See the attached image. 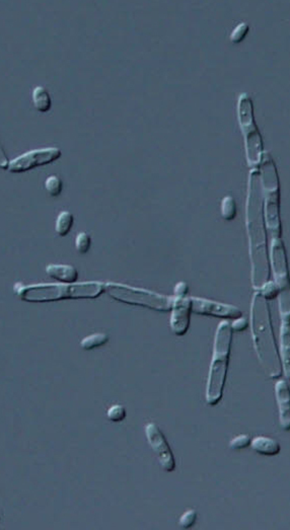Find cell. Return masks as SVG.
Instances as JSON below:
<instances>
[{"instance_id": "cell-1", "label": "cell", "mask_w": 290, "mask_h": 530, "mask_svg": "<svg viewBox=\"0 0 290 530\" xmlns=\"http://www.w3.org/2000/svg\"><path fill=\"white\" fill-rule=\"evenodd\" d=\"M246 229L251 263V285L255 291L271 280L269 242L264 211V195L259 169L249 173L246 201Z\"/></svg>"}, {"instance_id": "cell-2", "label": "cell", "mask_w": 290, "mask_h": 530, "mask_svg": "<svg viewBox=\"0 0 290 530\" xmlns=\"http://www.w3.org/2000/svg\"><path fill=\"white\" fill-rule=\"evenodd\" d=\"M250 326L256 355L264 372L271 379H280L283 370L269 301L259 291H255L251 300Z\"/></svg>"}, {"instance_id": "cell-3", "label": "cell", "mask_w": 290, "mask_h": 530, "mask_svg": "<svg viewBox=\"0 0 290 530\" xmlns=\"http://www.w3.org/2000/svg\"><path fill=\"white\" fill-rule=\"evenodd\" d=\"M14 291L23 301L45 304L68 299H94L105 293V284L83 282L23 285L19 283L14 286Z\"/></svg>"}, {"instance_id": "cell-4", "label": "cell", "mask_w": 290, "mask_h": 530, "mask_svg": "<svg viewBox=\"0 0 290 530\" xmlns=\"http://www.w3.org/2000/svg\"><path fill=\"white\" fill-rule=\"evenodd\" d=\"M233 336L231 323L221 321L214 337V352L206 383L205 399L209 405H218L222 400L231 359Z\"/></svg>"}, {"instance_id": "cell-5", "label": "cell", "mask_w": 290, "mask_h": 530, "mask_svg": "<svg viewBox=\"0 0 290 530\" xmlns=\"http://www.w3.org/2000/svg\"><path fill=\"white\" fill-rule=\"evenodd\" d=\"M264 195V211L270 240L282 238L281 191L276 164L269 152H264L259 167Z\"/></svg>"}, {"instance_id": "cell-6", "label": "cell", "mask_w": 290, "mask_h": 530, "mask_svg": "<svg viewBox=\"0 0 290 530\" xmlns=\"http://www.w3.org/2000/svg\"><path fill=\"white\" fill-rule=\"evenodd\" d=\"M238 119L244 135L247 162L251 169H259L264 154L261 133L256 123L254 105L250 94L244 92L238 100Z\"/></svg>"}, {"instance_id": "cell-7", "label": "cell", "mask_w": 290, "mask_h": 530, "mask_svg": "<svg viewBox=\"0 0 290 530\" xmlns=\"http://www.w3.org/2000/svg\"><path fill=\"white\" fill-rule=\"evenodd\" d=\"M105 293L114 300L129 304L141 306L148 310L167 312L174 306V296L163 295L145 289L136 288L120 283H106Z\"/></svg>"}, {"instance_id": "cell-8", "label": "cell", "mask_w": 290, "mask_h": 530, "mask_svg": "<svg viewBox=\"0 0 290 530\" xmlns=\"http://www.w3.org/2000/svg\"><path fill=\"white\" fill-rule=\"evenodd\" d=\"M269 252L273 280L280 290L277 297L279 312L290 315V271L283 238L270 240Z\"/></svg>"}, {"instance_id": "cell-9", "label": "cell", "mask_w": 290, "mask_h": 530, "mask_svg": "<svg viewBox=\"0 0 290 530\" xmlns=\"http://www.w3.org/2000/svg\"><path fill=\"white\" fill-rule=\"evenodd\" d=\"M62 152L57 147L41 148L21 154L10 162L8 171L12 173H25L39 167L52 164L61 158Z\"/></svg>"}, {"instance_id": "cell-10", "label": "cell", "mask_w": 290, "mask_h": 530, "mask_svg": "<svg viewBox=\"0 0 290 530\" xmlns=\"http://www.w3.org/2000/svg\"><path fill=\"white\" fill-rule=\"evenodd\" d=\"M145 431L146 439L152 449L154 450V454L158 457V463L163 471L167 473L175 471V456L160 427L156 423L149 422L145 425Z\"/></svg>"}, {"instance_id": "cell-11", "label": "cell", "mask_w": 290, "mask_h": 530, "mask_svg": "<svg viewBox=\"0 0 290 530\" xmlns=\"http://www.w3.org/2000/svg\"><path fill=\"white\" fill-rule=\"evenodd\" d=\"M192 298V311L196 315L218 317L225 321L238 319L242 315V311L238 306L206 299V298Z\"/></svg>"}, {"instance_id": "cell-12", "label": "cell", "mask_w": 290, "mask_h": 530, "mask_svg": "<svg viewBox=\"0 0 290 530\" xmlns=\"http://www.w3.org/2000/svg\"><path fill=\"white\" fill-rule=\"evenodd\" d=\"M192 298L189 296L176 297L174 296V306L171 310L172 332L178 337H183L187 334L190 328L191 315H192Z\"/></svg>"}, {"instance_id": "cell-13", "label": "cell", "mask_w": 290, "mask_h": 530, "mask_svg": "<svg viewBox=\"0 0 290 530\" xmlns=\"http://www.w3.org/2000/svg\"><path fill=\"white\" fill-rule=\"evenodd\" d=\"M275 399L278 405L279 423L282 430L290 431V385L287 379H278L275 383Z\"/></svg>"}, {"instance_id": "cell-14", "label": "cell", "mask_w": 290, "mask_h": 530, "mask_svg": "<svg viewBox=\"0 0 290 530\" xmlns=\"http://www.w3.org/2000/svg\"><path fill=\"white\" fill-rule=\"evenodd\" d=\"M279 354L283 375L290 383V321H281Z\"/></svg>"}, {"instance_id": "cell-15", "label": "cell", "mask_w": 290, "mask_h": 530, "mask_svg": "<svg viewBox=\"0 0 290 530\" xmlns=\"http://www.w3.org/2000/svg\"><path fill=\"white\" fill-rule=\"evenodd\" d=\"M46 274L50 278L62 283H76L79 280V271L72 265L63 264H49L47 265Z\"/></svg>"}, {"instance_id": "cell-16", "label": "cell", "mask_w": 290, "mask_h": 530, "mask_svg": "<svg viewBox=\"0 0 290 530\" xmlns=\"http://www.w3.org/2000/svg\"><path fill=\"white\" fill-rule=\"evenodd\" d=\"M251 447L258 454L265 456H278L281 452L280 443L271 437H255L251 441Z\"/></svg>"}, {"instance_id": "cell-17", "label": "cell", "mask_w": 290, "mask_h": 530, "mask_svg": "<svg viewBox=\"0 0 290 530\" xmlns=\"http://www.w3.org/2000/svg\"><path fill=\"white\" fill-rule=\"evenodd\" d=\"M32 98H33L34 107L37 111L41 112V113H47V112L50 111L51 107H52V100H51L50 94L45 87H36L33 94H32Z\"/></svg>"}, {"instance_id": "cell-18", "label": "cell", "mask_w": 290, "mask_h": 530, "mask_svg": "<svg viewBox=\"0 0 290 530\" xmlns=\"http://www.w3.org/2000/svg\"><path fill=\"white\" fill-rule=\"evenodd\" d=\"M73 224H74V218L70 211L60 212L57 216L55 223V231L59 237H64L70 233Z\"/></svg>"}, {"instance_id": "cell-19", "label": "cell", "mask_w": 290, "mask_h": 530, "mask_svg": "<svg viewBox=\"0 0 290 530\" xmlns=\"http://www.w3.org/2000/svg\"><path fill=\"white\" fill-rule=\"evenodd\" d=\"M108 341V335L104 334V332H96V334L90 335V336L83 338L81 342V346L83 350L89 351V350L96 349V348L107 344Z\"/></svg>"}, {"instance_id": "cell-20", "label": "cell", "mask_w": 290, "mask_h": 530, "mask_svg": "<svg viewBox=\"0 0 290 530\" xmlns=\"http://www.w3.org/2000/svg\"><path fill=\"white\" fill-rule=\"evenodd\" d=\"M220 210L223 220L227 221L235 220L236 211H238L235 198L231 195L223 197L222 201H221Z\"/></svg>"}, {"instance_id": "cell-21", "label": "cell", "mask_w": 290, "mask_h": 530, "mask_svg": "<svg viewBox=\"0 0 290 530\" xmlns=\"http://www.w3.org/2000/svg\"><path fill=\"white\" fill-rule=\"evenodd\" d=\"M92 237L89 233L85 231H81L75 237V248L77 253L81 255H85L91 250Z\"/></svg>"}, {"instance_id": "cell-22", "label": "cell", "mask_w": 290, "mask_h": 530, "mask_svg": "<svg viewBox=\"0 0 290 530\" xmlns=\"http://www.w3.org/2000/svg\"><path fill=\"white\" fill-rule=\"evenodd\" d=\"M63 183L57 176H50L45 181V190L51 197H58L61 194Z\"/></svg>"}, {"instance_id": "cell-23", "label": "cell", "mask_w": 290, "mask_h": 530, "mask_svg": "<svg viewBox=\"0 0 290 530\" xmlns=\"http://www.w3.org/2000/svg\"><path fill=\"white\" fill-rule=\"evenodd\" d=\"M258 291H259V293H261L262 295H263L264 297L268 300V301L278 297L279 293H280V290H279L278 285L275 283V281L273 280V279H271L270 281H268V282L266 283V284H264L263 286L261 287V289Z\"/></svg>"}, {"instance_id": "cell-24", "label": "cell", "mask_w": 290, "mask_h": 530, "mask_svg": "<svg viewBox=\"0 0 290 530\" xmlns=\"http://www.w3.org/2000/svg\"><path fill=\"white\" fill-rule=\"evenodd\" d=\"M249 31H250V27L248 23H240V25H236L235 30L231 32V42L233 44H240V42L245 40V38L248 35Z\"/></svg>"}, {"instance_id": "cell-25", "label": "cell", "mask_w": 290, "mask_h": 530, "mask_svg": "<svg viewBox=\"0 0 290 530\" xmlns=\"http://www.w3.org/2000/svg\"><path fill=\"white\" fill-rule=\"evenodd\" d=\"M107 417L112 422H122L126 418V409L122 405H114L109 407L107 412Z\"/></svg>"}, {"instance_id": "cell-26", "label": "cell", "mask_w": 290, "mask_h": 530, "mask_svg": "<svg viewBox=\"0 0 290 530\" xmlns=\"http://www.w3.org/2000/svg\"><path fill=\"white\" fill-rule=\"evenodd\" d=\"M251 441H252V439H251L250 435H238V436L235 437V438H233L231 440V441H229V448L233 450L245 449V448L251 446Z\"/></svg>"}, {"instance_id": "cell-27", "label": "cell", "mask_w": 290, "mask_h": 530, "mask_svg": "<svg viewBox=\"0 0 290 530\" xmlns=\"http://www.w3.org/2000/svg\"><path fill=\"white\" fill-rule=\"evenodd\" d=\"M197 511L194 509L187 510L183 513L181 518L179 520V525L184 529H191L197 521Z\"/></svg>"}, {"instance_id": "cell-28", "label": "cell", "mask_w": 290, "mask_h": 530, "mask_svg": "<svg viewBox=\"0 0 290 530\" xmlns=\"http://www.w3.org/2000/svg\"><path fill=\"white\" fill-rule=\"evenodd\" d=\"M231 327L234 332H244V330L250 327V319L242 315V317H238V319H233V321L231 323Z\"/></svg>"}, {"instance_id": "cell-29", "label": "cell", "mask_w": 290, "mask_h": 530, "mask_svg": "<svg viewBox=\"0 0 290 530\" xmlns=\"http://www.w3.org/2000/svg\"><path fill=\"white\" fill-rule=\"evenodd\" d=\"M189 291V286L186 282L181 281V282L177 283L174 288V296L176 297H183V296H187Z\"/></svg>"}, {"instance_id": "cell-30", "label": "cell", "mask_w": 290, "mask_h": 530, "mask_svg": "<svg viewBox=\"0 0 290 530\" xmlns=\"http://www.w3.org/2000/svg\"><path fill=\"white\" fill-rule=\"evenodd\" d=\"M0 160H1V162H0V167H1V169H10V160H8V158H6V153H4L3 148H1V154H0Z\"/></svg>"}]
</instances>
